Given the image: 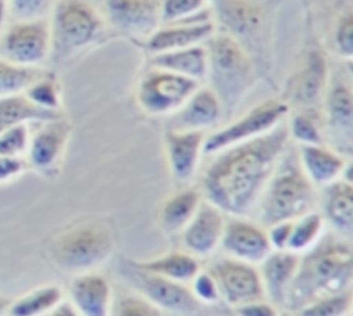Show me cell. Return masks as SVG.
Masks as SVG:
<instances>
[{"mask_svg": "<svg viewBox=\"0 0 353 316\" xmlns=\"http://www.w3.org/2000/svg\"><path fill=\"white\" fill-rule=\"evenodd\" d=\"M219 283L221 295L238 308L266 296L259 268L231 257L222 259L210 270Z\"/></svg>", "mask_w": 353, "mask_h": 316, "instance_id": "cell-7", "label": "cell"}, {"mask_svg": "<svg viewBox=\"0 0 353 316\" xmlns=\"http://www.w3.org/2000/svg\"><path fill=\"white\" fill-rule=\"evenodd\" d=\"M352 70L353 71V66H352Z\"/></svg>", "mask_w": 353, "mask_h": 316, "instance_id": "cell-47", "label": "cell"}, {"mask_svg": "<svg viewBox=\"0 0 353 316\" xmlns=\"http://www.w3.org/2000/svg\"><path fill=\"white\" fill-rule=\"evenodd\" d=\"M48 43V31L43 23L19 24L6 36L3 52L8 61L14 64H34L46 55Z\"/></svg>", "mask_w": 353, "mask_h": 316, "instance_id": "cell-14", "label": "cell"}, {"mask_svg": "<svg viewBox=\"0 0 353 316\" xmlns=\"http://www.w3.org/2000/svg\"><path fill=\"white\" fill-rule=\"evenodd\" d=\"M279 316H296L293 313L287 311L286 313H283V314H280Z\"/></svg>", "mask_w": 353, "mask_h": 316, "instance_id": "cell-46", "label": "cell"}, {"mask_svg": "<svg viewBox=\"0 0 353 316\" xmlns=\"http://www.w3.org/2000/svg\"><path fill=\"white\" fill-rule=\"evenodd\" d=\"M314 186L302 169L299 157L283 156L258 204L261 226L268 229L313 210Z\"/></svg>", "mask_w": 353, "mask_h": 316, "instance_id": "cell-4", "label": "cell"}, {"mask_svg": "<svg viewBox=\"0 0 353 316\" xmlns=\"http://www.w3.org/2000/svg\"><path fill=\"white\" fill-rule=\"evenodd\" d=\"M110 12L113 21L125 30L145 34L150 32L159 17V2H110Z\"/></svg>", "mask_w": 353, "mask_h": 316, "instance_id": "cell-23", "label": "cell"}, {"mask_svg": "<svg viewBox=\"0 0 353 316\" xmlns=\"http://www.w3.org/2000/svg\"><path fill=\"white\" fill-rule=\"evenodd\" d=\"M65 126H50L34 139L30 147V160L34 168L43 175H55L59 169L68 135Z\"/></svg>", "mask_w": 353, "mask_h": 316, "instance_id": "cell-20", "label": "cell"}, {"mask_svg": "<svg viewBox=\"0 0 353 316\" xmlns=\"http://www.w3.org/2000/svg\"><path fill=\"white\" fill-rule=\"evenodd\" d=\"M124 274L128 275V279L140 290L143 298L162 310L188 313L197 308L198 300L184 284L138 270L130 265Z\"/></svg>", "mask_w": 353, "mask_h": 316, "instance_id": "cell-9", "label": "cell"}, {"mask_svg": "<svg viewBox=\"0 0 353 316\" xmlns=\"http://www.w3.org/2000/svg\"><path fill=\"white\" fill-rule=\"evenodd\" d=\"M209 70L213 75L217 96L232 102L247 90L253 77V66L241 44L231 36L213 37L210 49Z\"/></svg>", "mask_w": 353, "mask_h": 316, "instance_id": "cell-5", "label": "cell"}, {"mask_svg": "<svg viewBox=\"0 0 353 316\" xmlns=\"http://www.w3.org/2000/svg\"><path fill=\"white\" fill-rule=\"evenodd\" d=\"M197 88L198 81L161 70L141 81L139 101L148 112L161 115L184 106Z\"/></svg>", "mask_w": 353, "mask_h": 316, "instance_id": "cell-8", "label": "cell"}, {"mask_svg": "<svg viewBox=\"0 0 353 316\" xmlns=\"http://www.w3.org/2000/svg\"><path fill=\"white\" fill-rule=\"evenodd\" d=\"M99 28L96 12L81 2H63L56 14V41L64 48H77L90 42Z\"/></svg>", "mask_w": 353, "mask_h": 316, "instance_id": "cell-12", "label": "cell"}, {"mask_svg": "<svg viewBox=\"0 0 353 316\" xmlns=\"http://www.w3.org/2000/svg\"><path fill=\"white\" fill-rule=\"evenodd\" d=\"M63 292L58 286H44L14 300L8 309L9 316H42L61 304Z\"/></svg>", "mask_w": 353, "mask_h": 316, "instance_id": "cell-25", "label": "cell"}, {"mask_svg": "<svg viewBox=\"0 0 353 316\" xmlns=\"http://www.w3.org/2000/svg\"><path fill=\"white\" fill-rule=\"evenodd\" d=\"M336 43L345 55L353 56V17L343 22L336 34Z\"/></svg>", "mask_w": 353, "mask_h": 316, "instance_id": "cell-41", "label": "cell"}, {"mask_svg": "<svg viewBox=\"0 0 353 316\" xmlns=\"http://www.w3.org/2000/svg\"><path fill=\"white\" fill-rule=\"evenodd\" d=\"M204 134L201 131H171L166 137V152L170 169L179 181L190 179L196 172L203 152Z\"/></svg>", "mask_w": 353, "mask_h": 316, "instance_id": "cell-16", "label": "cell"}, {"mask_svg": "<svg viewBox=\"0 0 353 316\" xmlns=\"http://www.w3.org/2000/svg\"><path fill=\"white\" fill-rule=\"evenodd\" d=\"M215 28L209 21L193 22L161 30L151 39L149 47L163 55L197 46L201 41L211 39Z\"/></svg>", "mask_w": 353, "mask_h": 316, "instance_id": "cell-21", "label": "cell"}, {"mask_svg": "<svg viewBox=\"0 0 353 316\" xmlns=\"http://www.w3.org/2000/svg\"><path fill=\"white\" fill-rule=\"evenodd\" d=\"M352 302L351 293L347 290L315 300L293 314L296 316H345Z\"/></svg>", "mask_w": 353, "mask_h": 316, "instance_id": "cell-31", "label": "cell"}, {"mask_svg": "<svg viewBox=\"0 0 353 316\" xmlns=\"http://www.w3.org/2000/svg\"><path fill=\"white\" fill-rule=\"evenodd\" d=\"M329 219L339 227L353 226V186L342 182L331 185L326 201Z\"/></svg>", "mask_w": 353, "mask_h": 316, "instance_id": "cell-27", "label": "cell"}, {"mask_svg": "<svg viewBox=\"0 0 353 316\" xmlns=\"http://www.w3.org/2000/svg\"><path fill=\"white\" fill-rule=\"evenodd\" d=\"M221 115V100L210 88L197 90L176 117L172 131L194 132L215 124Z\"/></svg>", "mask_w": 353, "mask_h": 316, "instance_id": "cell-17", "label": "cell"}, {"mask_svg": "<svg viewBox=\"0 0 353 316\" xmlns=\"http://www.w3.org/2000/svg\"><path fill=\"white\" fill-rule=\"evenodd\" d=\"M191 290L199 302L215 303L222 298L219 283L210 271H201L192 281Z\"/></svg>", "mask_w": 353, "mask_h": 316, "instance_id": "cell-34", "label": "cell"}, {"mask_svg": "<svg viewBox=\"0 0 353 316\" xmlns=\"http://www.w3.org/2000/svg\"><path fill=\"white\" fill-rule=\"evenodd\" d=\"M25 168L23 161L17 157H1V181L14 178Z\"/></svg>", "mask_w": 353, "mask_h": 316, "instance_id": "cell-43", "label": "cell"}, {"mask_svg": "<svg viewBox=\"0 0 353 316\" xmlns=\"http://www.w3.org/2000/svg\"><path fill=\"white\" fill-rule=\"evenodd\" d=\"M115 235L105 221L91 219L66 227L50 240L47 254L66 274L94 273L112 257Z\"/></svg>", "mask_w": 353, "mask_h": 316, "instance_id": "cell-3", "label": "cell"}, {"mask_svg": "<svg viewBox=\"0 0 353 316\" xmlns=\"http://www.w3.org/2000/svg\"><path fill=\"white\" fill-rule=\"evenodd\" d=\"M289 135L287 126H277L261 137L215 155L203 179L206 201L225 214L247 217L258 207L285 156Z\"/></svg>", "mask_w": 353, "mask_h": 316, "instance_id": "cell-1", "label": "cell"}, {"mask_svg": "<svg viewBox=\"0 0 353 316\" xmlns=\"http://www.w3.org/2000/svg\"><path fill=\"white\" fill-rule=\"evenodd\" d=\"M221 246L228 257L254 266L260 265L273 251L267 229L241 217L226 223Z\"/></svg>", "mask_w": 353, "mask_h": 316, "instance_id": "cell-10", "label": "cell"}, {"mask_svg": "<svg viewBox=\"0 0 353 316\" xmlns=\"http://www.w3.org/2000/svg\"><path fill=\"white\" fill-rule=\"evenodd\" d=\"M112 316H163V310L145 298H128L117 306Z\"/></svg>", "mask_w": 353, "mask_h": 316, "instance_id": "cell-35", "label": "cell"}, {"mask_svg": "<svg viewBox=\"0 0 353 316\" xmlns=\"http://www.w3.org/2000/svg\"><path fill=\"white\" fill-rule=\"evenodd\" d=\"M287 113L288 106L279 101L260 104L242 118L206 137L203 153L215 156L227 148L261 137L279 126Z\"/></svg>", "mask_w": 353, "mask_h": 316, "instance_id": "cell-6", "label": "cell"}, {"mask_svg": "<svg viewBox=\"0 0 353 316\" xmlns=\"http://www.w3.org/2000/svg\"><path fill=\"white\" fill-rule=\"evenodd\" d=\"M327 66L323 55L313 52L299 82V99L305 103L316 102L325 84Z\"/></svg>", "mask_w": 353, "mask_h": 316, "instance_id": "cell-28", "label": "cell"}, {"mask_svg": "<svg viewBox=\"0 0 353 316\" xmlns=\"http://www.w3.org/2000/svg\"><path fill=\"white\" fill-rule=\"evenodd\" d=\"M27 145V132L24 126H19L2 134L0 140L1 157H17Z\"/></svg>", "mask_w": 353, "mask_h": 316, "instance_id": "cell-37", "label": "cell"}, {"mask_svg": "<svg viewBox=\"0 0 353 316\" xmlns=\"http://www.w3.org/2000/svg\"><path fill=\"white\" fill-rule=\"evenodd\" d=\"M239 316H279L276 306L272 302H265L264 299L248 303L236 308Z\"/></svg>", "mask_w": 353, "mask_h": 316, "instance_id": "cell-40", "label": "cell"}, {"mask_svg": "<svg viewBox=\"0 0 353 316\" xmlns=\"http://www.w3.org/2000/svg\"><path fill=\"white\" fill-rule=\"evenodd\" d=\"M299 162L314 185H332L345 168L341 157L323 145H302Z\"/></svg>", "mask_w": 353, "mask_h": 316, "instance_id": "cell-18", "label": "cell"}, {"mask_svg": "<svg viewBox=\"0 0 353 316\" xmlns=\"http://www.w3.org/2000/svg\"><path fill=\"white\" fill-rule=\"evenodd\" d=\"M301 255L289 250L272 251L259 265L265 293L276 306H285L297 276Z\"/></svg>", "mask_w": 353, "mask_h": 316, "instance_id": "cell-13", "label": "cell"}, {"mask_svg": "<svg viewBox=\"0 0 353 316\" xmlns=\"http://www.w3.org/2000/svg\"><path fill=\"white\" fill-rule=\"evenodd\" d=\"M291 134L303 145H321L319 130L314 122L305 115L296 116L293 119Z\"/></svg>", "mask_w": 353, "mask_h": 316, "instance_id": "cell-36", "label": "cell"}, {"mask_svg": "<svg viewBox=\"0 0 353 316\" xmlns=\"http://www.w3.org/2000/svg\"><path fill=\"white\" fill-rule=\"evenodd\" d=\"M42 316H81L72 303L63 302Z\"/></svg>", "mask_w": 353, "mask_h": 316, "instance_id": "cell-44", "label": "cell"}, {"mask_svg": "<svg viewBox=\"0 0 353 316\" xmlns=\"http://www.w3.org/2000/svg\"><path fill=\"white\" fill-rule=\"evenodd\" d=\"M37 72L30 68H15L14 66L1 63V92H15L30 85Z\"/></svg>", "mask_w": 353, "mask_h": 316, "instance_id": "cell-32", "label": "cell"}, {"mask_svg": "<svg viewBox=\"0 0 353 316\" xmlns=\"http://www.w3.org/2000/svg\"><path fill=\"white\" fill-rule=\"evenodd\" d=\"M223 211L203 201L193 220L183 230V242L195 257H208L216 250L225 233L226 221Z\"/></svg>", "mask_w": 353, "mask_h": 316, "instance_id": "cell-11", "label": "cell"}, {"mask_svg": "<svg viewBox=\"0 0 353 316\" xmlns=\"http://www.w3.org/2000/svg\"><path fill=\"white\" fill-rule=\"evenodd\" d=\"M219 4L220 17L234 32L242 33L259 24V11L251 2L219 1Z\"/></svg>", "mask_w": 353, "mask_h": 316, "instance_id": "cell-29", "label": "cell"}, {"mask_svg": "<svg viewBox=\"0 0 353 316\" xmlns=\"http://www.w3.org/2000/svg\"><path fill=\"white\" fill-rule=\"evenodd\" d=\"M50 110L43 108L24 97H10L1 103V130L17 124L21 120L32 118H47L53 116Z\"/></svg>", "mask_w": 353, "mask_h": 316, "instance_id": "cell-30", "label": "cell"}, {"mask_svg": "<svg viewBox=\"0 0 353 316\" xmlns=\"http://www.w3.org/2000/svg\"><path fill=\"white\" fill-rule=\"evenodd\" d=\"M50 82H42L39 86L34 87L31 91L30 96L33 102L39 106H54L57 103L55 88Z\"/></svg>", "mask_w": 353, "mask_h": 316, "instance_id": "cell-42", "label": "cell"}, {"mask_svg": "<svg viewBox=\"0 0 353 316\" xmlns=\"http://www.w3.org/2000/svg\"><path fill=\"white\" fill-rule=\"evenodd\" d=\"M203 201L197 191L179 192L168 199L161 208L159 222L170 233L183 232L197 214Z\"/></svg>", "mask_w": 353, "mask_h": 316, "instance_id": "cell-24", "label": "cell"}, {"mask_svg": "<svg viewBox=\"0 0 353 316\" xmlns=\"http://www.w3.org/2000/svg\"><path fill=\"white\" fill-rule=\"evenodd\" d=\"M127 264L138 270L184 284L192 282L201 271L197 257L190 253H171L151 260H131Z\"/></svg>", "mask_w": 353, "mask_h": 316, "instance_id": "cell-19", "label": "cell"}, {"mask_svg": "<svg viewBox=\"0 0 353 316\" xmlns=\"http://www.w3.org/2000/svg\"><path fill=\"white\" fill-rule=\"evenodd\" d=\"M343 173V175H345V182L348 183L349 185L353 186V164H350V166L347 167H345Z\"/></svg>", "mask_w": 353, "mask_h": 316, "instance_id": "cell-45", "label": "cell"}, {"mask_svg": "<svg viewBox=\"0 0 353 316\" xmlns=\"http://www.w3.org/2000/svg\"><path fill=\"white\" fill-rule=\"evenodd\" d=\"M206 2L204 1H168L163 8V17L165 21H179L203 11Z\"/></svg>", "mask_w": 353, "mask_h": 316, "instance_id": "cell-38", "label": "cell"}, {"mask_svg": "<svg viewBox=\"0 0 353 316\" xmlns=\"http://www.w3.org/2000/svg\"><path fill=\"white\" fill-rule=\"evenodd\" d=\"M71 303L81 316H112V289L106 278L94 273L74 277Z\"/></svg>", "mask_w": 353, "mask_h": 316, "instance_id": "cell-15", "label": "cell"}, {"mask_svg": "<svg viewBox=\"0 0 353 316\" xmlns=\"http://www.w3.org/2000/svg\"><path fill=\"white\" fill-rule=\"evenodd\" d=\"M324 223V217L314 210L293 221L287 250L301 255L310 250L323 238Z\"/></svg>", "mask_w": 353, "mask_h": 316, "instance_id": "cell-26", "label": "cell"}, {"mask_svg": "<svg viewBox=\"0 0 353 316\" xmlns=\"http://www.w3.org/2000/svg\"><path fill=\"white\" fill-rule=\"evenodd\" d=\"M329 113L331 119L339 123L353 118V95L345 88H337L330 94Z\"/></svg>", "mask_w": 353, "mask_h": 316, "instance_id": "cell-33", "label": "cell"}, {"mask_svg": "<svg viewBox=\"0 0 353 316\" xmlns=\"http://www.w3.org/2000/svg\"><path fill=\"white\" fill-rule=\"evenodd\" d=\"M353 280V251L342 243L323 239L301 255L297 276L283 308L295 313L324 297L348 290Z\"/></svg>", "mask_w": 353, "mask_h": 316, "instance_id": "cell-2", "label": "cell"}, {"mask_svg": "<svg viewBox=\"0 0 353 316\" xmlns=\"http://www.w3.org/2000/svg\"><path fill=\"white\" fill-rule=\"evenodd\" d=\"M293 221L273 224L267 229L273 251L287 250L291 238Z\"/></svg>", "mask_w": 353, "mask_h": 316, "instance_id": "cell-39", "label": "cell"}, {"mask_svg": "<svg viewBox=\"0 0 353 316\" xmlns=\"http://www.w3.org/2000/svg\"><path fill=\"white\" fill-rule=\"evenodd\" d=\"M154 64L161 70L199 81L209 72V56L207 50L197 46L160 55Z\"/></svg>", "mask_w": 353, "mask_h": 316, "instance_id": "cell-22", "label": "cell"}]
</instances>
